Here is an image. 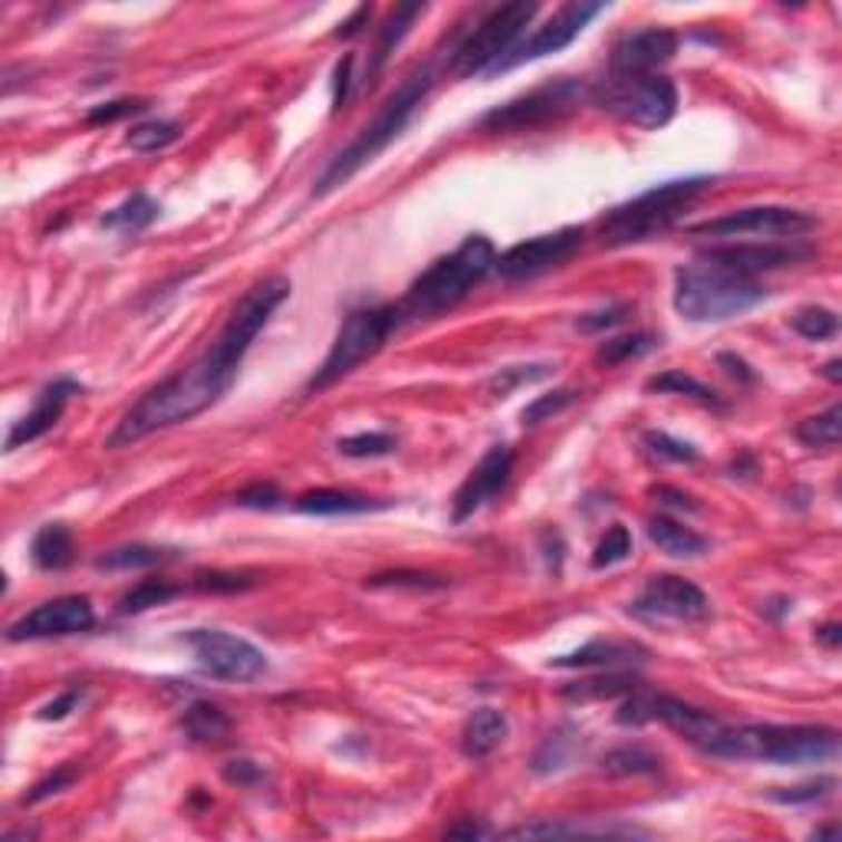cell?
Returning a JSON list of instances; mask_svg holds the SVG:
<instances>
[{
  "mask_svg": "<svg viewBox=\"0 0 842 842\" xmlns=\"http://www.w3.org/2000/svg\"><path fill=\"white\" fill-rule=\"evenodd\" d=\"M254 582L257 579L247 572H221V569L195 576V589H202V593H244V589H254Z\"/></svg>",
  "mask_w": 842,
  "mask_h": 842,
  "instance_id": "obj_46",
  "label": "cell"
},
{
  "mask_svg": "<svg viewBox=\"0 0 842 842\" xmlns=\"http://www.w3.org/2000/svg\"><path fill=\"white\" fill-rule=\"evenodd\" d=\"M182 593H185V589L175 586V582H168V579H141V582H136V586L119 599V613H123V616H139V613H148V609H155V606H165V603L178 599Z\"/></svg>",
  "mask_w": 842,
  "mask_h": 842,
  "instance_id": "obj_32",
  "label": "cell"
},
{
  "mask_svg": "<svg viewBox=\"0 0 842 842\" xmlns=\"http://www.w3.org/2000/svg\"><path fill=\"white\" fill-rule=\"evenodd\" d=\"M30 560L40 569H67L72 562V533L67 523H47L30 544Z\"/></svg>",
  "mask_w": 842,
  "mask_h": 842,
  "instance_id": "obj_29",
  "label": "cell"
},
{
  "mask_svg": "<svg viewBox=\"0 0 842 842\" xmlns=\"http://www.w3.org/2000/svg\"><path fill=\"white\" fill-rule=\"evenodd\" d=\"M340 451L346 458H385L395 451V438L389 431H362L340 441Z\"/></svg>",
  "mask_w": 842,
  "mask_h": 842,
  "instance_id": "obj_43",
  "label": "cell"
},
{
  "mask_svg": "<svg viewBox=\"0 0 842 842\" xmlns=\"http://www.w3.org/2000/svg\"><path fill=\"white\" fill-rule=\"evenodd\" d=\"M175 557L172 550H158V547H145V544H129V547H116L109 554H102L96 560V569H148V566H161Z\"/></svg>",
  "mask_w": 842,
  "mask_h": 842,
  "instance_id": "obj_36",
  "label": "cell"
},
{
  "mask_svg": "<svg viewBox=\"0 0 842 842\" xmlns=\"http://www.w3.org/2000/svg\"><path fill=\"white\" fill-rule=\"evenodd\" d=\"M638 830L616 826H579V823H523L507 830V840H550V836H635Z\"/></svg>",
  "mask_w": 842,
  "mask_h": 842,
  "instance_id": "obj_31",
  "label": "cell"
},
{
  "mask_svg": "<svg viewBox=\"0 0 842 842\" xmlns=\"http://www.w3.org/2000/svg\"><path fill=\"white\" fill-rule=\"evenodd\" d=\"M290 296V281L286 277H267V281L254 283L231 310L227 323L221 326V333L214 336V343L227 355H234L237 362L247 355L251 343L261 336V330L271 323V316L277 313L283 300Z\"/></svg>",
  "mask_w": 842,
  "mask_h": 842,
  "instance_id": "obj_11",
  "label": "cell"
},
{
  "mask_svg": "<svg viewBox=\"0 0 842 842\" xmlns=\"http://www.w3.org/2000/svg\"><path fill=\"white\" fill-rule=\"evenodd\" d=\"M510 471H513V451L507 444L488 448V454L471 468V474L464 478V484L454 493V500H451V520L464 523L481 507H488L493 497L507 488Z\"/></svg>",
  "mask_w": 842,
  "mask_h": 842,
  "instance_id": "obj_18",
  "label": "cell"
},
{
  "mask_svg": "<svg viewBox=\"0 0 842 842\" xmlns=\"http://www.w3.org/2000/svg\"><path fill=\"white\" fill-rule=\"evenodd\" d=\"M603 10H606V3H562L560 10H557L544 27H537L527 40H520V43L493 67L491 76L513 70V67L530 63V60H540V57H550V53H560V50H566V47L603 13Z\"/></svg>",
  "mask_w": 842,
  "mask_h": 842,
  "instance_id": "obj_14",
  "label": "cell"
},
{
  "mask_svg": "<svg viewBox=\"0 0 842 842\" xmlns=\"http://www.w3.org/2000/svg\"><path fill=\"white\" fill-rule=\"evenodd\" d=\"M369 589H444V579L431 572H415V569H395V572H379L365 579Z\"/></svg>",
  "mask_w": 842,
  "mask_h": 842,
  "instance_id": "obj_44",
  "label": "cell"
},
{
  "mask_svg": "<svg viewBox=\"0 0 842 842\" xmlns=\"http://www.w3.org/2000/svg\"><path fill=\"white\" fill-rule=\"evenodd\" d=\"M402 323L399 306H362L352 310L343 320L333 346L326 352V359L320 362V369L313 372V379L306 382V392H323L330 385H336L340 379H346L355 372L365 359H372L375 352L385 346V340L392 336V330Z\"/></svg>",
  "mask_w": 842,
  "mask_h": 842,
  "instance_id": "obj_6",
  "label": "cell"
},
{
  "mask_svg": "<svg viewBox=\"0 0 842 842\" xmlns=\"http://www.w3.org/2000/svg\"><path fill=\"white\" fill-rule=\"evenodd\" d=\"M352 63L355 57L346 53L340 63H336V79H333V112H340L350 99V86H352Z\"/></svg>",
  "mask_w": 842,
  "mask_h": 842,
  "instance_id": "obj_55",
  "label": "cell"
},
{
  "mask_svg": "<svg viewBox=\"0 0 842 842\" xmlns=\"http://www.w3.org/2000/svg\"><path fill=\"white\" fill-rule=\"evenodd\" d=\"M283 500V493L277 484H264V481H257V484H247L244 491H237L234 497V503L237 507H251V510H274L277 503Z\"/></svg>",
  "mask_w": 842,
  "mask_h": 842,
  "instance_id": "obj_50",
  "label": "cell"
},
{
  "mask_svg": "<svg viewBox=\"0 0 842 842\" xmlns=\"http://www.w3.org/2000/svg\"><path fill=\"white\" fill-rule=\"evenodd\" d=\"M182 731L195 744H224L231 737V717L217 704L195 702L182 717Z\"/></svg>",
  "mask_w": 842,
  "mask_h": 842,
  "instance_id": "obj_28",
  "label": "cell"
},
{
  "mask_svg": "<svg viewBox=\"0 0 842 842\" xmlns=\"http://www.w3.org/2000/svg\"><path fill=\"white\" fill-rule=\"evenodd\" d=\"M648 652L638 642H616V638H593L582 648L554 658V668H629L645 662Z\"/></svg>",
  "mask_w": 842,
  "mask_h": 842,
  "instance_id": "obj_22",
  "label": "cell"
},
{
  "mask_svg": "<svg viewBox=\"0 0 842 842\" xmlns=\"http://www.w3.org/2000/svg\"><path fill=\"white\" fill-rule=\"evenodd\" d=\"M431 86H434V72H431V67H419L415 72H409V76L399 82V89L385 99V106L375 112V119H372V123H369V126H365V129L326 165V168H323V175H320L316 185H313V195H316V198H326L330 192L343 188L352 175H355L359 168H365L375 155H382L392 141L405 133V126L412 123L415 109L424 102V96L431 92Z\"/></svg>",
  "mask_w": 842,
  "mask_h": 842,
  "instance_id": "obj_2",
  "label": "cell"
},
{
  "mask_svg": "<svg viewBox=\"0 0 842 842\" xmlns=\"http://www.w3.org/2000/svg\"><path fill=\"white\" fill-rule=\"evenodd\" d=\"M593 99L613 112L616 119L638 126V129H662L672 123L678 109V89L668 76L662 72H645V76H606Z\"/></svg>",
  "mask_w": 842,
  "mask_h": 842,
  "instance_id": "obj_7",
  "label": "cell"
},
{
  "mask_svg": "<svg viewBox=\"0 0 842 842\" xmlns=\"http://www.w3.org/2000/svg\"><path fill=\"white\" fill-rule=\"evenodd\" d=\"M658 346V340L652 333H629V336H616V340H606L599 350H596V365H623L629 359H638L645 352H652Z\"/></svg>",
  "mask_w": 842,
  "mask_h": 842,
  "instance_id": "obj_38",
  "label": "cell"
},
{
  "mask_svg": "<svg viewBox=\"0 0 842 842\" xmlns=\"http://www.w3.org/2000/svg\"><path fill=\"white\" fill-rule=\"evenodd\" d=\"M645 392H658V395H688V399H698L704 405H721L717 392L707 389L695 375H688L685 369H668V372H662V375H652V379L645 382Z\"/></svg>",
  "mask_w": 842,
  "mask_h": 842,
  "instance_id": "obj_33",
  "label": "cell"
},
{
  "mask_svg": "<svg viewBox=\"0 0 842 842\" xmlns=\"http://www.w3.org/2000/svg\"><path fill=\"white\" fill-rule=\"evenodd\" d=\"M816 227V217L800 208H783V205H757V208H741L711 217L702 224H692L688 234L695 237H803L806 231Z\"/></svg>",
  "mask_w": 842,
  "mask_h": 842,
  "instance_id": "obj_10",
  "label": "cell"
},
{
  "mask_svg": "<svg viewBox=\"0 0 842 842\" xmlns=\"http://www.w3.org/2000/svg\"><path fill=\"white\" fill-rule=\"evenodd\" d=\"M300 513H316V517H340V513H365V510H382L385 503H375L359 493L336 491V488H316V491L300 493L293 500Z\"/></svg>",
  "mask_w": 842,
  "mask_h": 842,
  "instance_id": "obj_25",
  "label": "cell"
},
{
  "mask_svg": "<svg viewBox=\"0 0 842 842\" xmlns=\"http://www.w3.org/2000/svg\"><path fill=\"white\" fill-rule=\"evenodd\" d=\"M155 217H158V202L148 198V195H141V192H136V195L126 198L119 208L102 214L99 224H102L106 231H116V234H139V231H145Z\"/></svg>",
  "mask_w": 842,
  "mask_h": 842,
  "instance_id": "obj_30",
  "label": "cell"
},
{
  "mask_svg": "<svg viewBox=\"0 0 842 842\" xmlns=\"http://www.w3.org/2000/svg\"><path fill=\"white\" fill-rule=\"evenodd\" d=\"M626 313H629V306H609V310H599V313H586V316L576 320V330H582V333H599V330H609V326L623 323Z\"/></svg>",
  "mask_w": 842,
  "mask_h": 842,
  "instance_id": "obj_52",
  "label": "cell"
},
{
  "mask_svg": "<svg viewBox=\"0 0 842 842\" xmlns=\"http://www.w3.org/2000/svg\"><path fill=\"white\" fill-rule=\"evenodd\" d=\"M767 296V286L731 274L707 261L675 271V310L692 323H721L754 310Z\"/></svg>",
  "mask_w": 842,
  "mask_h": 842,
  "instance_id": "obj_4",
  "label": "cell"
},
{
  "mask_svg": "<svg viewBox=\"0 0 842 842\" xmlns=\"http://www.w3.org/2000/svg\"><path fill=\"white\" fill-rule=\"evenodd\" d=\"M141 109H145L141 99H116V102L92 106L89 116H86V123H89V126H109V123H119V119H126V116H136Z\"/></svg>",
  "mask_w": 842,
  "mask_h": 842,
  "instance_id": "obj_49",
  "label": "cell"
},
{
  "mask_svg": "<svg viewBox=\"0 0 842 842\" xmlns=\"http://www.w3.org/2000/svg\"><path fill=\"white\" fill-rule=\"evenodd\" d=\"M658 771H662V757L648 747H638V744L616 747L603 757V773H609V776H645V773Z\"/></svg>",
  "mask_w": 842,
  "mask_h": 842,
  "instance_id": "obj_34",
  "label": "cell"
},
{
  "mask_svg": "<svg viewBox=\"0 0 842 842\" xmlns=\"http://www.w3.org/2000/svg\"><path fill=\"white\" fill-rule=\"evenodd\" d=\"M632 554V533L623 527V523H613L606 530V537L596 544L593 550V569H606V566H616V562L629 560Z\"/></svg>",
  "mask_w": 842,
  "mask_h": 842,
  "instance_id": "obj_42",
  "label": "cell"
},
{
  "mask_svg": "<svg viewBox=\"0 0 842 842\" xmlns=\"http://www.w3.org/2000/svg\"><path fill=\"white\" fill-rule=\"evenodd\" d=\"M503 737H507V717L493 707H478L461 731V751L481 761L503 744Z\"/></svg>",
  "mask_w": 842,
  "mask_h": 842,
  "instance_id": "obj_24",
  "label": "cell"
},
{
  "mask_svg": "<svg viewBox=\"0 0 842 842\" xmlns=\"http://www.w3.org/2000/svg\"><path fill=\"white\" fill-rule=\"evenodd\" d=\"M648 540L672 560H698L707 554V540L692 527L672 520V517H652L648 520Z\"/></svg>",
  "mask_w": 842,
  "mask_h": 842,
  "instance_id": "obj_23",
  "label": "cell"
},
{
  "mask_svg": "<svg viewBox=\"0 0 842 842\" xmlns=\"http://www.w3.org/2000/svg\"><path fill=\"white\" fill-rule=\"evenodd\" d=\"M497 267V251L484 234H471L454 254L434 261L419 281L409 286L405 300L399 303L402 320H438L458 303L468 300V293L484 281Z\"/></svg>",
  "mask_w": 842,
  "mask_h": 842,
  "instance_id": "obj_3",
  "label": "cell"
},
{
  "mask_svg": "<svg viewBox=\"0 0 842 842\" xmlns=\"http://www.w3.org/2000/svg\"><path fill=\"white\" fill-rule=\"evenodd\" d=\"M678 53V33L665 27H648L623 37L613 47L609 72L613 76H645L655 72L662 63H668Z\"/></svg>",
  "mask_w": 842,
  "mask_h": 842,
  "instance_id": "obj_20",
  "label": "cell"
},
{
  "mask_svg": "<svg viewBox=\"0 0 842 842\" xmlns=\"http://www.w3.org/2000/svg\"><path fill=\"white\" fill-rule=\"evenodd\" d=\"M790 326H793L803 340L823 343V340H833V336L840 333V316H836L833 310H826V306H803V310L790 320Z\"/></svg>",
  "mask_w": 842,
  "mask_h": 842,
  "instance_id": "obj_39",
  "label": "cell"
},
{
  "mask_svg": "<svg viewBox=\"0 0 842 842\" xmlns=\"http://www.w3.org/2000/svg\"><path fill=\"white\" fill-rule=\"evenodd\" d=\"M76 776H79V773H76V767H70V764L57 767L50 776H43L40 783H33V790L27 793V803H43V800H50V796L63 793L67 786H72V780H76Z\"/></svg>",
  "mask_w": 842,
  "mask_h": 842,
  "instance_id": "obj_51",
  "label": "cell"
},
{
  "mask_svg": "<svg viewBox=\"0 0 842 842\" xmlns=\"http://www.w3.org/2000/svg\"><path fill=\"white\" fill-rule=\"evenodd\" d=\"M579 747V731L572 727V724H560L547 741H544V747L537 751V757H533V771L537 773H554L562 771L566 764H569V757H572V751Z\"/></svg>",
  "mask_w": 842,
  "mask_h": 842,
  "instance_id": "obj_35",
  "label": "cell"
},
{
  "mask_svg": "<svg viewBox=\"0 0 842 842\" xmlns=\"http://www.w3.org/2000/svg\"><path fill=\"white\" fill-rule=\"evenodd\" d=\"M76 392H82V385H79L76 379H70V375H60V379L47 382V385L40 389L33 409L10 428L3 448H7V451H17V448H23V444H30V441L43 438L47 431H53V424L63 419L67 402H70Z\"/></svg>",
  "mask_w": 842,
  "mask_h": 842,
  "instance_id": "obj_21",
  "label": "cell"
},
{
  "mask_svg": "<svg viewBox=\"0 0 842 842\" xmlns=\"http://www.w3.org/2000/svg\"><path fill=\"white\" fill-rule=\"evenodd\" d=\"M648 497H655V503L662 507H675V510H688V513H698V500L692 493L678 491V488H668V484H658V488H648Z\"/></svg>",
  "mask_w": 842,
  "mask_h": 842,
  "instance_id": "obj_53",
  "label": "cell"
},
{
  "mask_svg": "<svg viewBox=\"0 0 842 842\" xmlns=\"http://www.w3.org/2000/svg\"><path fill=\"white\" fill-rule=\"evenodd\" d=\"M369 17H372V7H369V3L355 7V13H352L350 20H343V23H340V30H336L333 37H336V40H343V37L350 40V37H355V33L362 30V23H369Z\"/></svg>",
  "mask_w": 842,
  "mask_h": 842,
  "instance_id": "obj_57",
  "label": "cell"
},
{
  "mask_svg": "<svg viewBox=\"0 0 842 842\" xmlns=\"http://www.w3.org/2000/svg\"><path fill=\"white\" fill-rule=\"evenodd\" d=\"M711 185V178H678V182H665L655 185L642 195H635L632 202L613 208L603 217L599 237L606 247H629L652 241L658 234H665L685 210L692 208V202Z\"/></svg>",
  "mask_w": 842,
  "mask_h": 842,
  "instance_id": "obj_5",
  "label": "cell"
},
{
  "mask_svg": "<svg viewBox=\"0 0 842 842\" xmlns=\"http://www.w3.org/2000/svg\"><path fill=\"white\" fill-rule=\"evenodd\" d=\"M178 136H182V126H178V123L148 119V123L133 126V133L126 136V145L136 148V151H158V148H168L172 141H178Z\"/></svg>",
  "mask_w": 842,
  "mask_h": 842,
  "instance_id": "obj_40",
  "label": "cell"
},
{
  "mask_svg": "<svg viewBox=\"0 0 842 842\" xmlns=\"http://www.w3.org/2000/svg\"><path fill=\"white\" fill-rule=\"evenodd\" d=\"M833 786H836L833 776H820V780H810V783H800V786L773 790L771 800H776V803H813V800H823Z\"/></svg>",
  "mask_w": 842,
  "mask_h": 842,
  "instance_id": "obj_48",
  "label": "cell"
},
{
  "mask_svg": "<svg viewBox=\"0 0 842 842\" xmlns=\"http://www.w3.org/2000/svg\"><path fill=\"white\" fill-rule=\"evenodd\" d=\"M79 702H82V692H79V688H70V692H63L60 698L43 704V707L37 711V717H40V721H63V717H70L72 711L79 707Z\"/></svg>",
  "mask_w": 842,
  "mask_h": 842,
  "instance_id": "obj_54",
  "label": "cell"
},
{
  "mask_svg": "<svg viewBox=\"0 0 842 842\" xmlns=\"http://www.w3.org/2000/svg\"><path fill=\"white\" fill-rule=\"evenodd\" d=\"M582 241H586L582 227H560L554 234H540V237L520 241L507 254L497 257L493 271L503 281H533L540 274H550V271L562 267L566 261H572L579 254Z\"/></svg>",
  "mask_w": 842,
  "mask_h": 842,
  "instance_id": "obj_13",
  "label": "cell"
},
{
  "mask_svg": "<svg viewBox=\"0 0 842 842\" xmlns=\"http://www.w3.org/2000/svg\"><path fill=\"white\" fill-rule=\"evenodd\" d=\"M237 365L241 362L234 355H227L217 343H210L195 362H188L185 369H178L175 375L148 389L112 428V434L106 438V448H129L155 431L198 419L231 389Z\"/></svg>",
  "mask_w": 842,
  "mask_h": 842,
  "instance_id": "obj_1",
  "label": "cell"
},
{
  "mask_svg": "<svg viewBox=\"0 0 842 842\" xmlns=\"http://www.w3.org/2000/svg\"><path fill=\"white\" fill-rule=\"evenodd\" d=\"M840 754V734L820 724H764V751L761 761L776 767H800V764H823Z\"/></svg>",
  "mask_w": 842,
  "mask_h": 842,
  "instance_id": "obj_15",
  "label": "cell"
},
{
  "mask_svg": "<svg viewBox=\"0 0 842 842\" xmlns=\"http://www.w3.org/2000/svg\"><path fill=\"white\" fill-rule=\"evenodd\" d=\"M796 438H800L806 448H836L842 438L840 405L826 409L823 415H813V419L800 421V424H796Z\"/></svg>",
  "mask_w": 842,
  "mask_h": 842,
  "instance_id": "obj_37",
  "label": "cell"
},
{
  "mask_svg": "<svg viewBox=\"0 0 842 842\" xmlns=\"http://www.w3.org/2000/svg\"><path fill=\"white\" fill-rule=\"evenodd\" d=\"M185 642L192 645L198 665L208 672L210 678L221 682H254L267 672V655L231 632L221 629H195L185 635Z\"/></svg>",
  "mask_w": 842,
  "mask_h": 842,
  "instance_id": "obj_12",
  "label": "cell"
},
{
  "mask_svg": "<svg viewBox=\"0 0 842 842\" xmlns=\"http://www.w3.org/2000/svg\"><path fill=\"white\" fill-rule=\"evenodd\" d=\"M264 773L261 767L254 764V761H231V764H224V780L227 783H234V786H251V783H257Z\"/></svg>",
  "mask_w": 842,
  "mask_h": 842,
  "instance_id": "obj_56",
  "label": "cell"
},
{
  "mask_svg": "<svg viewBox=\"0 0 842 842\" xmlns=\"http://www.w3.org/2000/svg\"><path fill=\"white\" fill-rule=\"evenodd\" d=\"M481 836H488V830H484L481 823H474V820H464V823H458V826H448V840H481Z\"/></svg>",
  "mask_w": 842,
  "mask_h": 842,
  "instance_id": "obj_59",
  "label": "cell"
},
{
  "mask_svg": "<svg viewBox=\"0 0 842 842\" xmlns=\"http://www.w3.org/2000/svg\"><path fill=\"white\" fill-rule=\"evenodd\" d=\"M813 251L800 247V244H727V247H711L704 251L698 261H707L714 267H724L731 274L741 277H757L764 271H780V267H793L800 261H810Z\"/></svg>",
  "mask_w": 842,
  "mask_h": 842,
  "instance_id": "obj_19",
  "label": "cell"
},
{
  "mask_svg": "<svg viewBox=\"0 0 842 842\" xmlns=\"http://www.w3.org/2000/svg\"><path fill=\"white\" fill-rule=\"evenodd\" d=\"M717 362H721V365H727V375H734V379H741V382H754V372H751V365H747L741 355H734V352H721V355H717Z\"/></svg>",
  "mask_w": 842,
  "mask_h": 842,
  "instance_id": "obj_58",
  "label": "cell"
},
{
  "mask_svg": "<svg viewBox=\"0 0 842 842\" xmlns=\"http://www.w3.org/2000/svg\"><path fill=\"white\" fill-rule=\"evenodd\" d=\"M823 375H826L830 382H842V362H840V359H830V362H826V369H823Z\"/></svg>",
  "mask_w": 842,
  "mask_h": 842,
  "instance_id": "obj_61",
  "label": "cell"
},
{
  "mask_svg": "<svg viewBox=\"0 0 842 842\" xmlns=\"http://www.w3.org/2000/svg\"><path fill=\"white\" fill-rule=\"evenodd\" d=\"M635 616L642 619H675V623H698L707 619L711 603L702 593V586H695L692 579L682 576H652L648 586L642 589V596L632 606Z\"/></svg>",
  "mask_w": 842,
  "mask_h": 842,
  "instance_id": "obj_16",
  "label": "cell"
},
{
  "mask_svg": "<svg viewBox=\"0 0 842 842\" xmlns=\"http://www.w3.org/2000/svg\"><path fill=\"white\" fill-rule=\"evenodd\" d=\"M424 10H428L424 3H405V7H395L389 13V20L379 30V43H375V57H372V67H369V79H375L382 72V67L389 63V57L395 53V47L409 37L412 23L419 20Z\"/></svg>",
  "mask_w": 842,
  "mask_h": 842,
  "instance_id": "obj_27",
  "label": "cell"
},
{
  "mask_svg": "<svg viewBox=\"0 0 842 842\" xmlns=\"http://www.w3.org/2000/svg\"><path fill=\"white\" fill-rule=\"evenodd\" d=\"M96 626V609L86 596H60L50 599L27 616H20L10 629L7 642H40V638H63V635H79Z\"/></svg>",
  "mask_w": 842,
  "mask_h": 842,
  "instance_id": "obj_17",
  "label": "cell"
},
{
  "mask_svg": "<svg viewBox=\"0 0 842 842\" xmlns=\"http://www.w3.org/2000/svg\"><path fill=\"white\" fill-rule=\"evenodd\" d=\"M550 362H540V365H510V369H500L497 375L491 379V385L500 392V395H507V392H513L517 385H523V382H533V379H547L550 375Z\"/></svg>",
  "mask_w": 842,
  "mask_h": 842,
  "instance_id": "obj_47",
  "label": "cell"
},
{
  "mask_svg": "<svg viewBox=\"0 0 842 842\" xmlns=\"http://www.w3.org/2000/svg\"><path fill=\"white\" fill-rule=\"evenodd\" d=\"M645 448H648V454L652 458H658V461H675V464H695L702 454H698V448L695 444H688V441H682V438H672L668 431H645Z\"/></svg>",
  "mask_w": 842,
  "mask_h": 842,
  "instance_id": "obj_41",
  "label": "cell"
},
{
  "mask_svg": "<svg viewBox=\"0 0 842 842\" xmlns=\"http://www.w3.org/2000/svg\"><path fill=\"white\" fill-rule=\"evenodd\" d=\"M638 688V678L626 668H603L593 678H582L576 685H566L560 695L569 702H606V698H619Z\"/></svg>",
  "mask_w": 842,
  "mask_h": 842,
  "instance_id": "obj_26",
  "label": "cell"
},
{
  "mask_svg": "<svg viewBox=\"0 0 842 842\" xmlns=\"http://www.w3.org/2000/svg\"><path fill=\"white\" fill-rule=\"evenodd\" d=\"M816 642H823L826 648H840V642H842L840 623H826V626H820V629H816Z\"/></svg>",
  "mask_w": 842,
  "mask_h": 842,
  "instance_id": "obj_60",
  "label": "cell"
},
{
  "mask_svg": "<svg viewBox=\"0 0 842 842\" xmlns=\"http://www.w3.org/2000/svg\"><path fill=\"white\" fill-rule=\"evenodd\" d=\"M576 402V392L572 389H557V392H550V395H537L527 409H523V424H540V421L554 419V415H560L562 409H569Z\"/></svg>",
  "mask_w": 842,
  "mask_h": 842,
  "instance_id": "obj_45",
  "label": "cell"
},
{
  "mask_svg": "<svg viewBox=\"0 0 842 842\" xmlns=\"http://www.w3.org/2000/svg\"><path fill=\"white\" fill-rule=\"evenodd\" d=\"M537 3H503L493 7L488 17L478 20V27L451 50L448 70L458 76H491V70L520 43V33L537 17Z\"/></svg>",
  "mask_w": 842,
  "mask_h": 842,
  "instance_id": "obj_8",
  "label": "cell"
},
{
  "mask_svg": "<svg viewBox=\"0 0 842 842\" xmlns=\"http://www.w3.org/2000/svg\"><path fill=\"white\" fill-rule=\"evenodd\" d=\"M593 99V92L586 89V82L579 79H554V82H544L503 106L491 109L484 119H481V129L484 133H530V129H544V126H554L566 116L579 112L582 102Z\"/></svg>",
  "mask_w": 842,
  "mask_h": 842,
  "instance_id": "obj_9",
  "label": "cell"
}]
</instances>
